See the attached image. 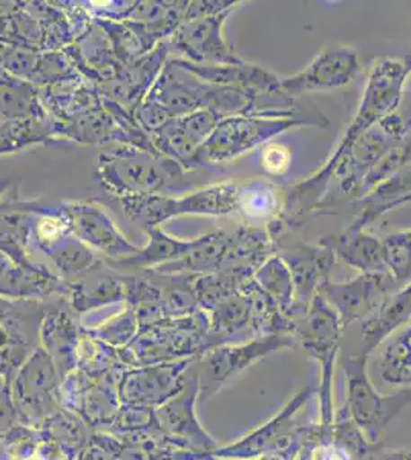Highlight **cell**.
<instances>
[{"instance_id": "1", "label": "cell", "mask_w": 411, "mask_h": 460, "mask_svg": "<svg viewBox=\"0 0 411 460\" xmlns=\"http://www.w3.org/2000/svg\"><path fill=\"white\" fill-rule=\"evenodd\" d=\"M410 75L411 51L401 58H380L371 63L360 105L332 155L317 172L291 186L284 197L281 214L267 225V230L275 240L280 241L291 230L299 229L319 210L344 155L362 134L398 112Z\"/></svg>"}, {"instance_id": "2", "label": "cell", "mask_w": 411, "mask_h": 460, "mask_svg": "<svg viewBox=\"0 0 411 460\" xmlns=\"http://www.w3.org/2000/svg\"><path fill=\"white\" fill-rule=\"evenodd\" d=\"M94 177L115 199L166 195L182 183L184 168L158 152L119 143L97 155Z\"/></svg>"}, {"instance_id": "3", "label": "cell", "mask_w": 411, "mask_h": 460, "mask_svg": "<svg viewBox=\"0 0 411 460\" xmlns=\"http://www.w3.org/2000/svg\"><path fill=\"white\" fill-rule=\"evenodd\" d=\"M330 125L327 117L319 111H308L290 117L267 115H234L219 121L208 142L198 151L195 164L209 166L232 162L235 158L266 146L284 132L299 128H326Z\"/></svg>"}, {"instance_id": "4", "label": "cell", "mask_w": 411, "mask_h": 460, "mask_svg": "<svg viewBox=\"0 0 411 460\" xmlns=\"http://www.w3.org/2000/svg\"><path fill=\"white\" fill-rule=\"evenodd\" d=\"M208 314L200 309L182 318H167L138 330L121 359L128 368L198 359L208 351Z\"/></svg>"}, {"instance_id": "5", "label": "cell", "mask_w": 411, "mask_h": 460, "mask_svg": "<svg viewBox=\"0 0 411 460\" xmlns=\"http://www.w3.org/2000/svg\"><path fill=\"white\" fill-rule=\"evenodd\" d=\"M315 393L313 387L302 388L266 424L232 444L219 447L210 456L214 459L255 460L264 456L284 455L293 459L315 427L302 424L299 419L302 408L312 401Z\"/></svg>"}, {"instance_id": "6", "label": "cell", "mask_w": 411, "mask_h": 460, "mask_svg": "<svg viewBox=\"0 0 411 460\" xmlns=\"http://www.w3.org/2000/svg\"><path fill=\"white\" fill-rule=\"evenodd\" d=\"M343 325L327 301L315 295L301 318L297 319L295 340L304 353L319 364L321 377L317 387L319 425L330 429L334 424V375L338 361Z\"/></svg>"}, {"instance_id": "7", "label": "cell", "mask_w": 411, "mask_h": 460, "mask_svg": "<svg viewBox=\"0 0 411 460\" xmlns=\"http://www.w3.org/2000/svg\"><path fill=\"white\" fill-rule=\"evenodd\" d=\"M369 358L350 356L343 361L345 376V407L354 424L371 444H380L384 429L411 403V387L393 394H380L367 372Z\"/></svg>"}, {"instance_id": "8", "label": "cell", "mask_w": 411, "mask_h": 460, "mask_svg": "<svg viewBox=\"0 0 411 460\" xmlns=\"http://www.w3.org/2000/svg\"><path fill=\"white\" fill-rule=\"evenodd\" d=\"M410 131L408 121L399 112H395L362 134L339 163L334 175L336 188L324 199L319 209L338 203L339 199H358L365 177Z\"/></svg>"}, {"instance_id": "9", "label": "cell", "mask_w": 411, "mask_h": 460, "mask_svg": "<svg viewBox=\"0 0 411 460\" xmlns=\"http://www.w3.org/2000/svg\"><path fill=\"white\" fill-rule=\"evenodd\" d=\"M295 345L297 340L293 335H272L210 349L192 364L200 384L198 399L209 401L249 367L275 351L286 350Z\"/></svg>"}, {"instance_id": "10", "label": "cell", "mask_w": 411, "mask_h": 460, "mask_svg": "<svg viewBox=\"0 0 411 460\" xmlns=\"http://www.w3.org/2000/svg\"><path fill=\"white\" fill-rule=\"evenodd\" d=\"M60 384L54 362L39 347L11 382V398L19 422L39 429L48 418L58 413L62 408Z\"/></svg>"}, {"instance_id": "11", "label": "cell", "mask_w": 411, "mask_h": 460, "mask_svg": "<svg viewBox=\"0 0 411 460\" xmlns=\"http://www.w3.org/2000/svg\"><path fill=\"white\" fill-rule=\"evenodd\" d=\"M45 301L0 298V377L10 387L26 359L39 349Z\"/></svg>"}, {"instance_id": "12", "label": "cell", "mask_w": 411, "mask_h": 460, "mask_svg": "<svg viewBox=\"0 0 411 460\" xmlns=\"http://www.w3.org/2000/svg\"><path fill=\"white\" fill-rule=\"evenodd\" d=\"M243 2L228 10L206 16L183 19L177 31L171 36V47L177 51V58L193 63L210 65H235L246 62L224 37V25Z\"/></svg>"}, {"instance_id": "13", "label": "cell", "mask_w": 411, "mask_h": 460, "mask_svg": "<svg viewBox=\"0 0 411 460\" xmlns=\"http://www.w3.org/2000/svg\"><path fill=\"white\" fill-rule=\"evenodd\" d=\"M361 71V56L349 45H328L298 73L280 79L287 99L319 91H334L352 84Z\"/></svg>"}, {"instance_id": "14", "label": "cell", "mask_w": 411, "mask_h": 460, "mask_svg": "<svg viewBox=\"0 0 411 460\" xmlns=\"http://www.w3.org/2000/svg\"><path fill=\"white\" fill-rule=\"evenodd\" d=\"M76 238L108 258L117 261L136 255L140 247L132 244L103 206L93 201H67L58 204Z\"/></svg>"}, {"instance_id": "15", "label": "cell", "mask_w": 411, "mask_h": 460, "mask_svg": "<svg viewBox=\"0 0 411 460\" xmlns=\"http://www.w3.org/2000/svg\"><path fill=\"white\" fill-rule=\"evenodd\" d=\"M390 273H360L349 281L324 283L317 295L327 301L338 314L343 330L353 323H362L384 299L399 290Z\"/></svg>"}, {"instance_id": "16", "label": "cell", "mask_w": 411, "mask_h": 460, "mask_svg": "<svg viewBox=\"0 0 411 460\" xmlns=\"http://www.w3.org/2000/svg\"><path fill=\"white\" fill-rule=\"evenodd\" d=\"M198 394H200V384H198L197 373L193 372L191 366L188 381L182 392L156 408V422L163 433L169 436L174 442L182 445L183 448L195 451L200 455H212L219 445L203 429V425L198 419L195 411Z\"/></svg>"}, {"instance_id": "17", "label": "cell", "mask_w": 411, "mask_h": 460, "mask_svg": "<svg viewBox=\"0 0 411 460\" xmlns=\"http://www.w3.org/2000/svg\"><path fill=\"white\" fill-rule=\"evenodd\" d=\"M82 333V319L74 312L67 296H54L45 301L39 347L51 358L60 381L77 367V350Z\"/></svg>"}, {"instance_id": "18", "label": "cell", "mask_w": 411, "mask_h": 460, "mask_svg": "<svg viewBox=\"0 0 411 460\" xmlns=\"http://www.w3.org/2000/svg\"><path fill=\"white\" fill-rule=\"evenodd\" d=\"M219 120V117L208 110L174 117L149 136L152 147L158 154L182 164L184 171H191L197 168L198 151L212 136Z\"/></svg>"}, {"instance_id": "19", "label": "cell", "mask_w": 411, "mask_h": 460, "mask_svg": "<svg viewBox=\"0 0 411 460\" xmlns=\"http://www.w3.org/2000/svg\"><path fill=\"white\" fill-rule=\"evenodd\" d=\"M195 359L128 368L119 393L121 403L158 408L182 392Z\"/></svg>"}, {"instance_id": "20", "label": "cell", "mask_w": 411, "mask_h": 460, "mask_svg": "<svg viewBox=\"0 0 411 460\" xmlns=\"http://www.w3.org/2000/svg\"><path fill=\"white\" fill-rule=\"evenodd\" d=\"M209 86L210 84L183 68L175 58H169L147 89L145 99L141 100L158 106L174 119L193 111L206 110Z\"/></svg>"}, {"instance_id": "21", "label": "cell", "mask_w": 411, "mask_h": 460, "mask_svg": "<svg viewBox=\"0 0 411 460\" xmlns=\"http://www.w3.org/2000/svg\"><path fill=\"white\" fill-rule=\"evenodd\" d=\"M68 283L40 262L16 260L0 252V298L11 301H47L68 296Z\"/></svg>"}, {"instance_id": "22", "label": "cell", "mask_w": 411, "mask_h": 460, "mask_svg": "<svg viewBox=\"0 0 411 460\" xmlns=\"http://www.w3.org/2000/svg\"><path fill=\"white\" fill-rule=\"evenodd\" d=\"M278 255L286 262L293 278L297 307L301 318L319 288L332 279L330 277L338 260L334 251L319 241L317 244L295 243L291 246H280Z\"/></svg>"}, {"instance_id": "23", "label": "cell", "mask_w": 411, "mask_h": 460, "mask_svg": "<svg viewBox=\"0 0 411 460\" xmlns=\"http://www.w3.org/2000/svg\"><path fill=\"white\" fill-rule=\"evenodd\" d=\"M280 244L263 226L241 225L230 232L229 246L219 272L240 283L249 281L269 258L278 253Z\"/></svg>"}, {"instance_id": "24", "label": "cell", "mask_w": 411, "mask_h": 460, "mask_svg": "<svg viewBox=\"0 0 411 460\" xmlns=\"http://www.w3.org/2000/svg\"><path fill=\"white\" fill-rule=\"evenodd\" d=\"M206 314L209 319L208 350L219 345L240 344L256 338L254 299L246 283L238 292L215 304Z\"/></svg>"}, {"instance_id": "25", "label": "cell", "mask_w": 411, "mask_h": 460, "mask_svg": "<svg viewBox=\"0 0 411 460\" xmlns=\"http://www.w3.org/2000/svg\"><path fill=\"white\" fill-rule=\"evenodd\" d=\"M183 68L195 74L208 84L246 89L263 95H286L280 89V77L255 63L243 62L235 65H210L193 63L184 58H174Z\"/></svg>"}, {"instance_id": "26", "label": "cell", "mask_w": 411, "mask_h": 460, "mask_svg": "<svg viewBox=\"0 0 411 460\" xmlns=\"http://www.w3.org/2000/svg\"><path fill=\"white\" fill-rule=\"evenodd\" d=\"M128 279L119 273L104 272L100 266L85 277L68 283V298L74 312L82 318L99 310L126 303Z\"/></svg>"}, {"instance_id": "27", "label": "cell", "mask_w": 411, "mask_h": 460, "mask_svg": "<svg viewBox=\"0 0 411 460\" xmlns=\"http://www.w3.org/2000/svg\"><path fill=\"white\" fill-rule=\"evenodd\" d=\"M411 323V283L389 295L373 314L361 323L360 356L369 358L398 330Z\"/></svg>"}, {"instance_id": "28", "label": "cell", "mask_w": 411, "mask_h": 460, "mask_svg": "<svg viewBox=\"0 0 411 460\" xmlns=\"http://www.w3.org/2000/svg\"><path fill=\"white\" fill-rule=\"evenodd\" d=\"M317 241L330 247L336 260L360 270V273H389L382 238L371 235L365 229L347 227L338 235L323 236Z\"/></svg>"}, {"instance_id": "29", "label": "cell", "mask_w": 411, "mask_h": 460, "mask_svg": "<svg viewBox=\"0 0 411 460\" xmlns=\"http://www.w3.org/2000/svg\"><path fill=\"white\" fill-rule=\"evenodd\" d=\"M128 367H114L108 375L89 384L82 396L78 413L86 420V424L94 431H106L112 424L121 407V379L125 376Z\"/></svg>"}, {"instance_id": "30", "label": "cell", "mask_w": 411, "mask_h": 460, "mask_svg": "<svg viewBox=\"0 0 411 460\" xmlns=\"http://www.w3.org/2000/svg\"><path fill=\"white\" fill-rule=\"evenodd\" d=\"M229 240L230 232L228 230L209 232L193 240L192 249L184 257L147 272L166 273V275L182 273V275H192V277L219 272L229 246Z\"/></svg>"}, {"instance_id": "31", "label": "cell", "mask_w": 411, "mask_h": 460, "mask_svg": "<svg viewBox=\"0 0 411 460\" xmlns=\"http://www.w3.org/2000/svg\"><path fill=\"white\" fill-rule=\"evenodd\" d=\"M238 194L240 186L226 180L219 183L208 184L183 197H174L172 209L174 218L180 215H198V217H229L238 212Z\"/></svg>"}, {"instance_id": "32", "label": "cell", "mask_w": 411, "mask_h": 460, "mask_svg": "<svg viewBox=\"0 0 411 460\" xmlns=\"http://www.w3.org/2000/svg\"><path fill=\"white\" fill-rule=\"evenodd\" d=\"M147 243L140 247L136 255L132 257L110 261L114 269H126V270H154L156 267L166 266L184 257L192 249L193 240H178L162 229V226L146 230Z\"/></svg>"}, {"instance_id": "33", "label": "cell", "mask_w": 411, "mask_h": 460, "mask_svg": "<svg viewBox=\"0 0 411 460\" xmlns=\"http://www.w3.org/2000/svg\"><path fill=\"white\" fill-rule=\"evenodd\" d=\"M10 192L0 201V252H5L16 260H28L30 255L26 246L31 240L36 214L16 199V190L13 197Z\"/></svg>"}, {"instance_id": "34", "label": "cell", "mask_w": 411, "mask_h": 460, "mask_svg": "<svg viewBox=\"0 0 411 460\" xmlns=\"http://www.w3.org/2000/svg\"><path fill=\"white\" fill-rule=\"evenodd\" d=\"M364 209L349 227L365 229L370 223L380 218L387 212L398 209L401 206L411 203V163L387 181L367 195L364 199Z\"/></svg>"}, {"instance_id": "35", "label": "cell", "mask_w": 411, "mask_h": 460, "mask_svg": "<svg viewBox=\"0 0 411 460\" xmlns=\"http://www.w3.org/2000/svg\"><path fill=\"white\" fill-rule=\"evenodd\" d=\"M0 119L48 120L47 108L42 105L36 84L0 71Z\"/></svg>"}, {"instance_id": "36", "label": "cell", "mask_w": 411, "mask_h": 460, "mask_svg": "<svg viewBox=\"0 0 411 460\" xmlns=\"http://www.w3.org/2000/svg\"><path fill=\"white\" fill-rule=\"evenodd\" d=\"M39 431L43 440L56 445L73 460L77 459L80 451L91 442V436L94 433V429L86 424L80 414L63 407L48 418Z\"/></svg>"}, {"instance_id": "37", "label": "cell", "mask_w": 411, "mask_h": 460, "mask_svg": "<svg viewBox=\"0 0 411 460\" xmlns=\"http://www.w3.org/2000/svg\"><path fill=\"white\" fill-rule=\"evenodd\" d=\"M254 281L280 307L282 314L297 321V290L290 270L282 258L275 253L254 275Z\"/></svg>"}, {"instance_id": "38", "label": "cell", "mask_w": 411, "mask_h": 460, "mask_svg": "<svg viewBox=\"0 0 411 460\" xmlns=\"http://www.w3.org/2000/svg\"><path fill=\"white\" fill-rule=\"evenodd\" d=\"M284 199L278 189L266 181H249L240 186L238 212L245 225L266 227L281 214Z\"/></svg>"}, {"instance_id": "39", "label": "cell", "mask_w": 411, "mask_h": 460, "mask_svg": "<svg viewBox=\"0 0 411 460\" xmlns=\"http://www.w3.org/2000/svg\"><path fill=\"white\" fill-rule=\"evenodd\" d=\"M380 376L391 387H411V323L382 344Z\"/></svg>"}, {"instance_id": "40", "label": "cell", "mask_w": 411, "mask_h": 460, "mask_svg": "<svg viewBox=\"0 0 411 460\" xmlns=\"http://www.w3.org/2000/svg\"><path fill=\"white\" fill-rule=\"evenodd\" d=\"M45 253L51 258V261L58 269V277L62 278L65 283H73L78 278L85 277L103 266V261L99 260L95 252L76 238L73 234L65 236Z\"/></svg>"}, {"instance_id": "41", "label": "cell", "mask_w": 411, "mask_h": 460, "mask_svg": "<svg viewBox=\"0 0 411 460\" xmlns=\"http://www.w3.org/2000/svg\"><path fill=\"white\" fill-rule=\"evenodd\" d=\"M54 138H56V129L49 120L0 119V157L25 151L28 147L37 146V145H45Z\"/></svg>"}, {"instance_id": "42", "label": "cell", "mask_w": 411, "mask_h": 460, "mask_svg": "<svg viewBox=\"0 0 411 460\" xmlns=\"http://www.w3.org/2000/svg\"><path fill=\"white\" fill-rule=\"evenodd\" d=\"M88 335L94 336L104 344L114 347L117 350L126 349L138 335V319L136 312L128 303L119 305L114 314H106L103 318L84 329Z\"/></svg>"}, {"instance_id": "43", "label": "cell", "mask_w": 411, "mask_h": 460, "mask_svg": "<svg viewBox=\"0 0 411 460\" xmlns=\"http://www.w3.org/2000/svg\"><path fill=\"white\" fill-rule=\"evenodd\" d=\"M330 440L343 447L353 460H375L380 444H371L364 433L354 424L345 405L335 411L334 424L330 427Z\"/></svg>"}, {"instance_id": "44", "label": "cell", "mask_w": 411, "mask_h": 460, "mask_svg": "<svg viewBox=\"0 0 411 460\" xmlns=\"http://www.w3.org/2000/svg\"><path fill=\"white\" fill-rule=\"evenodd\" d=\"M121 364H123L121 359V350L104 344L94 336L88 335L84 330L82 340L78 344L76 368L91 379H100Z\"/></svg>"}, {"instance_id": "45", "label": "cell", "mask_w": 411, "mask_h": 460, "mask_svg": "<svg viewBox=\"0 0 411 460\" xmlns=\"http://www.w3.org/2000/svg\"><path fill=\"white\" fill-rule=\"evenodd\" d=\"M411 163V131L406 138L391 147L387 152L386 157L382 158L371 172L365 177L364 183L361 186L358 199H364L367 195L371 194L378 186L387 181L389 178L393 177L395 173L399 172L401 169L406 168Z\"/></svg>"}, {"instance_id": "46", "label": "cell", "mask_w": 411, "mask_h": 460, "mask_svg": "<svg viewBox=\"0 0 411 460\" xmlns=\"http://www.w3.org/2000/svg\"><path fill=\"white\" fill-rule=\"evenodd\" d=\"M386 249L387 269L399 288L411 283V246L407 230L390 232L382 236Z\"/></svg>"}, {"instance_id": "47", "label": "cell", "mask_w": 411, "mask_h": 460, "mask_svg": "<svg viewBox=\"0 0 411 460\" xmlns=\"http://www.w3.org/2000/svg\"><path fill=\"white\" fill-rule=\"evenodd\" d=\"M156 429H160L156 422V408L121 403L119 413L112 420V424L110 425V429H106V433L112 434L119 439H125L130 436H136V434Z\"/></svg>"}, {"instance_id": "48", "label": "cell", "mask_w": 411, "mask_h": 460, "mask_svg": "<svg viewBox=\"0 0 411 460\" xmlns=\"http://www.w3.org/2000/svg\"><path fill=\"white\" fill-rule=\"evenodd\" d=\"M0 445L5 460H34L42 445V434L19 422L2 436Z\"/></svg>"}, {"instance_id": "49", "label": "cell", "mask_w": 411, "mask_h": 460, "mask_svg": "<svg viewBox=\"0 0 411 460\" xmlns=\"http://www.w3.org/2000/svg\"><path fill=\"white\" fill-rule=\"evenodd\" d=\"M291 152L281 143L271 142L260 154V168L269 177H282L290 169Z\"/></svg>"}, {"instance_id": "50", "label": "cell", "mask_w": 411, "mask_h": 460, "mask_svg": "<svg viewBox=\"0 0 411 460\" xmlns=\"http://www.w3.org/2000/svg\"><path fill=\"white\" fill-rule=\"evenodd\" d=\"M16 424H19V419L11 398L10 387L4 379H0V434L4 436Z\"/></svg>"}, {"instance_id": "51", "label": "cell", "mask_w": 411, "mask_h": 460, "mask_svg": "<svg viewBox=\"0 0 411 460\" xmlns=\"http://www.w3.org/2000/svg\"><path fill=\"white\" fill-rule=\"evenodd\" d=\"M313 460H353V457L338 444H335L332 440L328 442L324 440V442H317L313 453Z\"/></svg>"}, {"instance_id": "52", "label": "cell", "mask_w": 411, "mask_h": 460, "mask_svg": "<svg viewBox=\"0 0 411 460\" xmlns=\"http://www.w3.org/2000/svg\"><path fill=\"white\" fill-rule=\"evenodd\" d=\"M76 460H115V456L103 448L102 445L95 444L91 440L84 450L80 451V455Z\"/></svg>"}, {"instance_id": "53", "label": "cell", "mask_w": 411, "mask_h": 460, "mask_svg": "<svg viewBox=\"0 0 411 460\" xmlns=\"http://www.w3.org/2000/svg\"><path fill=\"white\" fill-rule=\"evenodd\" d=\"M317 425L315 424L312 433L308 436V440L302 444L301 448L298 451L297 456L293 457V460H313V453H315L317 444Z\"/></svg>"}, {"instance_id": "54", "label": "cell", "mask_w": 411, "mask_h": 460, "mask_svg": "<svg viewBox=\"0 0 411 460\" xmlns=\"http://www.w3.org/2000/svg\"><path fill=\"white\" fill-rule=\"evenodd\" d=\"M375 460H411V447L404 450L389 451V453L380 451Z\"/></svg>"}, {"instance_id": "55", "label": "cell", "mask_w": 411, "mask_h": 460, "mask_svg": "<svg viewBox=\"0 0 411 460\" xmlns=\"http://www.w3.org/2000/svg\"><path fill=\"white\" fill-rule=\"evenodd\" d=\"M11 189H13V181L10 178H0V201L5 199Z\"/></svg>"}, {"instance_id": "56", "label": "cell", "mask_w": 411, "mask_h": 460, "mask_svg": "<svg viewBox=\"0 0 411 460\" xmlns=\"http://www.w3.org/2000/svg\"><path fill=\"white\" fill-rule=\"evenodd\" d=\"M258 460H293L290 457H287L284 455H276V456H264V457H260Z\"/></svg>"}, {"instance_id": "57", "label": "cell", "mask_w": 411, "mask_h": 460, "mask_svg": "<svg viewBox=\"0 0 411 460\" xmlns=\"http://www.w3.org/2000/svg\"><path fill=\"white\" fill-rule=\"evenodd\" d=\"M407 235H408V240H410V246H411V229H407Z\"/></svg>"}, {"instance_id": "58", "label": "cell", "mask_w": 411, "mask_h": 460, "mask_svg": "<svg viewBox=\"0 0 411 460\" xmlns=\"http://www.w3.org/2000/svg\"><path fill=\"white\" fill-rule=\"evenodd\" d=\"M2 457H4V456H2V445H0V459H2Z\"/></svg>"}, {"instance_id": "59", "label": "cell", "mask_w": 411, "mask_h": 460, "mask_svg": "<svg viewBox=\"0 0 411 460\" xmlns=\"http://www.w3.org/2000/svg\"><path fill=\"white\" fill-rule=\"evenodd\" d=\"M214 460H226V459H214ZM255 460H258V459H255Z\"/></svg>"}, {"instance_id": "60", "label": "cell", "mask_w": 411, "mask_h": 460, "mask_svg": "<svg viewBox=\"0 0 411 460\" xmlns=\"http://www.w3.org/2000/svg\"><path fill=\"white\" fill-rule=\"evenodd\" d=\"M0 379H2V377H0Z\"/></svg>"}]
</instances>
